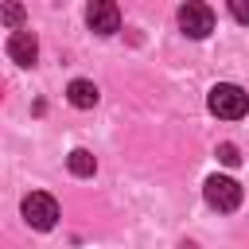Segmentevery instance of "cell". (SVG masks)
Returning <instances> with one entry per match:
<instances>
[{
  "instance_id": "obj_1",
  "label": "cell",
  "mask_w": 249,
  "mask_h": 249,
  "mask_svg": "<svg viewBox=\"0 0 249 249\" xmlns=\"http://www.w3.org/2000/svg\"><path fill=\"white\" fill-rule=\"evenodd\" d=\"M206 105H210L214 117H222V121H237V117L249 113V93H245L241 86H233V82H218V86L210 89Z\"/></svg>"
},
{
  "instance_id": "obj_2",
  "label": "cell",
  "mask_w": 249,
  "mask_h": 249,
  "mask_svg": "<svg viewBox=\"0 0 249 249\" xmlns=\"http://www.w3.org/2000/svg\"><path fill=\"white\" fill-rule=\"evenodd\" d=\"M23 218H27L31 230H54V222H58V202H54L47 191H31V195L23 198Z\"/></svg>"
},
{
  "instance_id": "obj_3",
  "label": "cell",
  "mask_w": 249,
  "mask_h": 249,
  "mask_svg": "<svg viewBox=\"0 0 249 249\" xmlns=\"http://www.w3.org/2000/svg\"><path fill=\"white\" fill-rule=\"evenodd\" d=\"M179 27H183L191 39H206V35L214 31V12H210V4L187 0V4L179 8Z\"/></svg>"
},
{
  "instance_id": "obj_4",
  "label": "cell",
  "mask_w": 249,
  "mask_h": 249,
  "mask_svg": "<svg viewBox=\"0 0 249 249\" xmlns=\"http://www.w3.org/2000/svg\"><path fill=\"white\" fill-rule=\"evenodd\" d=\"M202 195H206V202H210L214 210H226V214L241 206V187H237L230 175H210L206 187H202Z\"/></svg>"
},
{
  "instance_id": "obj_5",
  "label": "cell",
  "mask_w": 249,
  "mask_h": 249,
  "mask_svg": "<svg viewBox=\"0 0 249 249\" xmlns=\"http://www.w3.org/2000/svg\"><path fill=\"white\" fill-rule=\"evenodd\" d=\"M86 23H89V31H97V35H113V31L121 27V8H117V0H89Z\"/></svg>"
},
{
  "instance_id": "obj_6",
  "label": "cell",
  "mask_w": 249,
  "mask_h": 249,
  "mask_svg": "<svg viewBox=\"0 0 249 249\" xmlns=\"http://www.w3.org/2000/svg\"><path fill=\"white\" fill-rule=\"evenodd\" d=\"M8 58L19 62V66H35V58H39L35 35H31V31H12V35H8Z\"/></svg>"
},
{
  "instance_id": "obj_7",
  "label": "cell",
  "mask_w": 249,
  "mask_h": 249,
  "mask_svg": "<svg viewBox=\"0 0 249 249\" xmlns=\"http://www.w3.org/2000/svg\"><path fill=\"white\" fill-rule=\"evenodd\" d=\"M66 101H70L74 109H93V105H97V86L86 82V78H74V82L66 86Z\"/></svg>"
},
{
  "instance_id": "obj_8",
  "label": "cell",
  "mask_w": 249,
  "mask_h": 249,
  "mask_svg": "<svg viewBox=\"0 0 249 249\" xmlns=\"http://www.w3.org/2000/svg\"><path fill=\"white\" fill-rule=\"evenodd\" d=\"M66 167H70L74 175H82V179H86V175H93V171H97V160H93L86 148H74V152L66 156Z\"/></svg>"
},
{
  "instance_id": "obj_9",
  "label": "cell",
  "mask_w": 249,
  "mask_h": 249,
  "mask_svg": "<svg viewBox=\"0 0 249 249\" xmlns=\"http://www.w3.org/2000/svg\"><path fill=\"white\" fill-rule=\"evenodd\" d=\"M4 23H8L12 31H19V23H23V8H19L16 0H8V4H4Z\"/></svg>"
},
{
  "instance_id": "obj_10",
  "label": "cell",
  "mask_w": 249,
  "mask_h": 249,
  "mask_svg": "<svg viewBox=\"0 0 249 249\" xmlns=\"http://www.w3.org/2000/svg\"><path fill=\"white\" fill-rule=\"evenodd\" d=\"M218 160H222L226 167H237V163H241V152H237L233 144H218Z\"/></svg>"
},
{
  "instance_id": "obj_11",
  "label": "cell",
  "mask_w": 249,
  "mask_h": 249,
  "mask_svg": "<svg viewBox=\"0 0 249 249\" xmlns=\"http://www.w3.org/2000/svg\"><path fill=\"white\" fill-rule=\"evenodd\" d=\"M226 4H230V16L237 23H249V0H226Z\"/></svg>"
}]
</instances>
